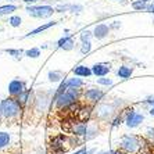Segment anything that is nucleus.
I'll list each match as a JSON object with an SVG mask.
<instances>
[{
  "label": "nucleus",
  "instance_id": "obj_3",
  "mask_svg": "<svg viewBox=\"0 0 154 154\" xmlns=\"http://www.w3.org/2000/svg\"><path fill=\"white\" fill-rule=\"evenodd\" d=\"M22 106L17 97H7L0 101V114L6 119H17L22 114Z\"/></svg>",
  "mask_w": 154,
  "mask_h": 154
},
{
  "label": "nucleus",
  "instance_id": "obj_26",
  "mask_svg": "<svg viewBox=\"0 0 154 154\" xmlns=\"http://www.w3.org/2000/svg\"><path fill=\"white\" fill-rule=\"evenodd\" d=\"M25 56L29 58H38L40 56V49L38 47H33V49H29V50L25 51Z\"/></svg>",
  "mask_w": 154,
  "mask_h": 154
},
{
  "label": "nucleus",
  "instance_id": "obj_8",
  "mask_svg": "<svg viewBox=\"0 0 154 154\" xmlns=\"http://www.w3.org/2000/svg\"><path fill=\"white\" fill-rule=\"evenodd\" d=\"M88 128H89V124L88 122H83V121H76V122H72L71 126H69V133L72 136L75 137H83L88 132Z\"/></svg>",
  "mask_w": 154,
  "mask_h": 154
},
{
  "label": "nucleus",
  "instance_id": "obj_16",
  "mask_svg": "<svg viewBox=\"0 0 154 154\" xmlns=\"http://www.w3.org/2000/svg\"><path fill=\"white\" fill-rule=\"evenodd\" d=\"M58 47L60 49H64V50H72L74 49V46H75V43H74V39H72L71 36H64V38H61L60 40H58Z\"/></svg>",
  "mask_w": 154,
  "mask_h": 154
},
{
  "label": "nucleus",
  "instance_id": "obj_24",
  "mask_svg": "<svg viewBox=\"0 0 154 154\" xmlns=\"http://www.w3.org/2000/svg\"><path fill=\"white\" fill-rule=\"evenodd\" d=\"M144 139L147 140V143H149V146H150V147L154 146V128H147L146 129Z\"/></svg>",
  "mask_w": 154,
  "mask_h": 154
},
{
  "label": "nucleus",
  "instance_id": "obj_17",
  "mask_svg": "<svg viewBox=\"0 0 154 154\" xmlns=\"http://www.w3.org/2000/svg\"><path fill=\"white\" fill-rule=\"evenodd\" d=\"M132 72H133V68H131L128 65H121L118 68V71H117V75L122 79H128V78H131Z\"/></svg>",
  "mask_w": 154,
  "mask_h": 154
},
{
  "label": "nucleus",
  "instance_id": "obj_4",
  "mask_svg": "<svg viewBox=\"0 0 154 154\" xmlns=\"http://www.w3.org/2000/svg\"><path fill=\"white\" fill-rule=\"evenodd\" d=\"M74 143H78L76 137H68L64 133H58L56 136H53L49 142V147H50L51 154H63L68 150L69 147L72 146Z\"/></svg>",
  "mask_w": 154,
  "mask_h": 154
},
{
  "label": "nucleus",
  "instance_id": "obj_12",
  "mask_svg": "<svg viewBox=\"0 0 154 154\" xmlns=\"http://www.w3.org/2000/svg\"><path fill=\"white\" fill-rule=\"evenodd\" d=\"M110 71H111V65L107 64V63H99V64H94L93 67H92V72H93V75L99 76V78L106 76Z\"/></svg>",
  "mask_w": 154,
  "mask_h": 154
},
{
  "label": "nucleus",
  "instance_id": "obj_19",
  "mask_svg": "<svg viewBox=\"0 0 154 154\" xmlns=\"http://www.w3.org/2000/svg\"><path fill=\"white\" fill-rule=\"evenodd\" d=\"M57 24V22H47V24H45V25H40V26H38L36 29H33V31H31V32L26 35V38L28 36H35V35H38V33H40V32H43V31H46V29H49V28H51V26H54Z\"/></svg>",
  "mask_w": 154,
  "mask_h": 154
},
{
  "label": "nucleus",
  "instance_id": "obj_20",
  "mask_svg": "<svg viewBox=\"0 0 154 154\" xmlns=\"http://www.w3.org/2000/svg\"><path fill=\"white\" fill-rule=\"evenodd\" d=\"M47 78H49L50 82L56 83V82H61L63 78H64V75H63V72H60V71H50L47 74Z\"/></svg>",
  "mask_w": 154,
  "mask_h": 154
},
{
  "label": "nucleus",
  "instance_id": "obj_2",
  "mask_svg": "<svg viewBox=\"0 0 154 154\" xmlns=\"http://www.w3.org/2000/svg\"><path fill=\"white\" fill-rule=\"evenodd\" d=\"M118 146L121 150L129 154H140L143 151L150 150L147 140L142 136H136V135H124L119 139Z\"/></svg>",
  "mask_w": 154,
  "mask_h": 154
},
{
  "label": "nucleus",
  "instance_id": "obj_36",
  "mask_svg": "<svg viewBox=\"0 0 154 154\" xmlns=\"http://www.w3.org/2000/svg\"><path fill=\"white\" fill-rule=\"evenodd\" d=\"M111 154H129V153H126V151L121 150V149H117V150H112Z\"/></svg>",
  "mask_w": 154,
  "mask_h": 154
},
{
  "label": "nucleus",
  "instance_id": "obj_9",
  "mask_svg": "<svg viewBox=\"0 0 154 154\" xmlns=\"http://www.w3.org/2000/svg\"><path fill=\"white\" fill-rule=\"evenodd\" d=\"M83 97L86 99L88 103L96 104L104 97V92L100 89H96V88H92V89H88L85 93H83Z\"/></svg>",
  "mask_w": 154,
  "mask_h": 154
},
{
  "label": "nucleus",
  "instance_id": "obj_33",
  "mask_svg": "<svg viewBox=\"0 0 154 154\" xmlns=\"http://www.w3.org/2000/svg\"><path fill=\"white\" fill-rule=\"evenodd\" d=\"M90 38H92V32H89V31H83L81 33V40L82 42H90Z\"/></svg>",
  "mask_w": 154,
  "mask_h": 154
},
{
  "label": "nucleus",
  "instance_id": "obj_34",
  "mask_svg": "<svg viewBox=\"0 0 154 154\" xmlns=\"http://www.w3.org/2000/svg\"><path fill=\"white\" fill-rule=\"evenodd\" d=\"M144 103L149 104V106H154V94H153V96H149V97H147L146 100H144Z\"/></svg>",
  "mask_w": 154,
  "mask_h": 154
},
{
  "label": "nucleus",
  "instance_id": "obj_42",
  "mask_svg": "<svg viewBox=\"0 0 154 154\" xmlns=\"http://www.w3.org/2000/svg\"><path fill=\"white\" fill-rule=\"evenodd\" d=\"M143 2H150V0H143Z\"/></svg>",
  "mask_w": 154,
  "mask_h": 154
},
{
  "label": "nucleus",
  "instance_id": "obj_21",
  "mask_svg": "<svg viewBox=\"0 0 154 154\" xmlns=\"http://www.w3.org/2000/svg\"><path fill=\"white\" fill-rule=\"evenodd\" d=\"M65 83L68 88H76V89H81L83 86V81L81 78H69L65 81Z\"/></svg>",
  "mask_w": 154,
  "mask_h": 154
},
{
  "label": "nucleus",
  "instance_id": "obj_29",
  "mask_svg": "<svg viewBox=\"0 0 154 154\" xmlns=\"http://www.w3.org/2000/svg\"><path fill=\"white\" fill-rule=\"evenodd\" d=\"M92 50V43L90 42H82V46H81V53L82 54H88Z\"/></svg>",
  "mask_w": 154,
  "mask_h": 154
},
{
  "label": "nucleus",
  "instance_id": "obj_11",
  "mask_svg": "<svg viewBox=\"0 0 154 154\" xmlns=\"http://www.w3.org/2000/svg\"><path fill=\"white\" fill-rule=\"evenodd\" d=\"M51 104H53V101L47 97V93H43L42 96L36 97L35 100V110L39 112H45L47 110V108L50 107Z\"/></svg>",
  "mask_w": 154,
  "mask_h": 154
},
{
  "label": "nucleus",
  "instance_id": "obj_1",
  "mask_svg": "<svg viewBox=\"0 0 154 154\" xmlns=\"http://www.w3.org/2000/svg\"><path fill=\"white\" fill-rule=\"evenodd\" d=\"M79 97H81V90L76 88H68L64 81L57 89L51 101H53L56 110L61 111V110H68L72 106H75L78 103Z\"/></svg>",
  "mask_w": 154,
  "mask_h": 154
},
{
  "label": "nucleus",
  "instance_id": "obj_22",
  "mask_svg": "<svg viewBox=\"0 0 154 154\" xmlns=\"http://www.w3.org/2000/svg\"><path fill=\"white\" fill-rule=\"evenodd\" d=\"M97 135H99V129L96 128L94 125H89V128H88V132H86V135L82 137L83 140H90V139H93V137H96Z\"/></svg>",
  "mask_w": 154,
  "mask_h": 154
},
{
  "label": "nucleus",
  "instance_id": "obj_6",
  "mask_svg": "<svg viewBox=\"0 0 154 154\" xmlns=\"http://www.w3.org/2000/svg\"><path fill=\"white\" fill-rule=\"evenodd\" d=\"M122 114L125 117V124L128 128H137L144 119L143 114L135 111L133 108H126L125 111H122Z\"/></svg>",
  "mask_w": 154,
  "mask_h": 154
},
{
  "label": "nucleus",
  "instance_id": "obj_15",
  "mask_svg": "<svg viewBox=\"0 0 154 154\" xmlns=\"http://www.w3.org/2000/svg\"><path fill=\"white\" fill-rule=\"evenodd\" d=\"M108 31H110V28L106 24H99L93 31V36L96 39H104L108 35Z\"/></svg>",
  "mask_w": 154,
  "mask_h": 154
},
{
  "label": "nucleus",
  "instance_id": "obj_14",
  "mask_svg": "<svg viewBox=\"0 0 154 154\" xmlns=\"http://www.w3.org/2000/svg\"><path fill=\"white\" fill-rule=\"evenodd\" d=\"M72 72L75 74V76H79V78H89L90 75H93L92 68L86 67V65H78L72 69Z\"/></svg>",
  "mask_w": 154,
  "mask_h": 154
},
{
  "label": "nucleus",
  "instance_id": "obj_40",
  "mask_svg": "<svg viewBox=\"0 0 154 154\" xmlns=\"http://www.w3.org/2000/svg\"><path fill=\"white\" fill-rule=\"evenodd\" d=\"M140 154H154V153L150 151V150H147V151H143V153H140Z\"/></svg>",
  "mask_w": 154,
  "mask_h": 154
},
{
  "label": "nucleus",
  "instance_id": "obj_28",
  "mask_svg": "<svg viewBox=\"0 0 154 154\" xmlns=\"http://www.w3.org/2000/svg\"><path fill=\"white\" fill-rule=\"evenodd\" d=\"M122 122H125V117H124V114L121 112V114L117 115V117H115V118L111 121V125L115 128V126H119V125H121Z\"/></svg>",
  "mask_w": 154,
  "mask_h": 154
},
{
  "label": "nucleus",
  "instance_id": "obj_37",
  "mask_svg": "<svg viewBox=\"0 0 154 154\" xmlns=\"http://www.w3.org/2000/svg\"><path fill=\"white\" fill-rule=\"evenodd\" d=\"M149 112H150L151 115H154V106H151V107H150V110H149Z\"/></svg>",
  "mask_w": 154,
  "mask_h": 154
},
{
  "label": "nucleus",
  "instance_id": "obj_35",
  "mask_svg": "<svg viewBox=\"0 0 154 154\" xmlns=\"http://www.w3.org/2000/svg\"><path fill=\"white\" fill-rule=\"evenodd\" d=\"M72 154H89V150L88 149H79V150L74 151Z\"/></svg>",
  "mask_w": 154,
  "mask_h": 154
},
{
  "label": "nucleus",
  "instance_id": "obj_38",
  "mask_svg": "<svg viewBox=\"0 0 154 154\" xmlns=\"http://www.w3.org/2000/svg\"><path fill=\"white\" fill-rule=\"evenodd\" d=\"M97 154H111V151H99Z\"/></svg>",
  "mask_w": 154,
  "mask_h": 154
},
{
  "label": "nucleus",
  "instance_id": "obj_31",
  "mask_svg": "<svg viewBox=\"0 0 154 154\" xmlns=\"http://www.w3.org/2000/svg\"><path fill=\"white\" fill-rule=\"evenodd\" d=\"M97 83H99V85H103V86H111L112 85V79L101 76V78L97 79Z\"/></svg>",
  "mask_w": 154,
  "mask_h": 154
},
{
  "label": "nucleus",
  "instance_id": "obj_7",
  "mask_svg": "<svg viewBox=\"0 0 154 154\" xmlns=\"http://www.w3.org/2000/svg\"><path fill=\"white\" fill-rule=\"evenodd\" d=\"M26 13L36 18H47L54 13L50 6H38V7H26Z\"/></svg>",
  "mask_w": 154,
  "mask_h": 154
},
{
  "label": "nucleus",
  "instance_id": "obj_25",
  "mask_svg": "<svg viewBox=\"0 0 154 154\" xmlns=\"http://www.w3.org/2000/svg\"><path fill=\"white\" fill-rule=\"evenodd\" d=\"M17 10V7L15 6H13V4H7V6H2L0 7V15H6V14H11L13 11Z\"/></svg>",
  "mask_w": 154,
  "mask_h": 154
},
{
  "label": "nucleus",
  "instance_id": "obj_32",
  "mask_svg": "<svg viewBox=\"0 0 154 154\" xmlns=\"http://www.w3.org/2000/svg\"><path fill=\"white\" fill-rule=\"evenodd\" d=\"M4 51H6V53H8L10 56H13V57H15V58L21 57V54H22L21 50H14V49H6Z\"/></svg>",
  "mask_w": 154,
  "mask_h": 154
},
{
  "label": "nucleus",
  "instance_id": "obj_5",
  "mask_svg": "<svg viewBox=\"0 0 154 154\" xmlns=\"http://www.w3.org/2000/svg\"><path fill=\"white\" fill-rule=\"evenodd\" d=\"M115 111H117V107L114 106V103H101L94 108V115L100 121H107L115 114Z\"/></svg>",
  "mask_w": 154,
  "mask_h": 154
},
{
  "label": "nucleus",
  "instance_id": "obj_27",
  "mask_svg": "<svg viewBox=\"0 0 154 154\" xmlns=\"http://www.w3.org/2000/svg\"><path fill=\"white\" fill-rule=\"evenodd\" d=\"M8 22H10L11 26H14V28H17V26L21 25V17H18V15H13V17H10V20H8Z\"/></svg>",
  "mask_w": 154,
  "mask_h": 154
},
{
  "label": "nucleus",
  "instance_id": "obj_13",
  "mask_svg": "<svg viewBox=\"0 0 154 154\" xmlns=\"http://www.w3.org/2000/svg\"><path fill=\"white\" fill-rule=\"evenodd\" d=\"M75 114H76L78 121L88 122V119H89L90 115H92V107H89V106H81V107L76 108Z\"/></svg>",
  "mask_w": 154,
  "mask_h": 154
},
{
  "label": "nucleus",
  "instance_id": "obj_23",
  "mask_svg": "<svg viewBox=\"0 0 154 154\" xmlns=\"http://www.w3.org/2000/svg\"><path fill=\"white\" fill-rule=\"evenodd\" d=\"M29 96H31V90H25V92H22V93L17 97V100L21 103L22 107H25L26 104L29 103Z\"/></svg>",
  "mask_w": 154,
  "mask_h": 154
},
{
  "label": "nucleus",
  "instance_id": "obj_10",
  "mask_svg": "<svg viewBox=\"0 0 154 154\" xmlns=\"http://www.w3.org/2000/svg\"><path fill=\"white\" fill-rule=\"evenodd\" d=\"M22 92H25V83L20 79H13L8 83V94L11 97H18Z\"/></svg>",
  "mask_w": 154,
  "mask_h": 154
},
{
  "label": "nucleus",
  "instance_id": "obj_18",
  "mask_svg": "<svg viewBox=\"0 0 154 154\" xmlns=\"http://www.w3.org/2000/svg\"><path fill=\"white\" fill-rule=\"evenodd\" d=\"M11 143V136L8 132H0V150H3L6 147H8Z\"/></svg>",
  "mask_w": 154,
  "mask_h": 154
},
{
  "label": "nucleus",
  "instance_id": "obj_39",
  "mask_svg": "<svg viewBox=\"0 0 154 154\" xmlns=\"http://www.w3.org/2000/svg\"><path fill=\"white\" fill-rule=\"evenodd\" d=\"M25 3H35V2H38V0H24Z\"/></svg>",
  "mask_w": 154,
  "mask_h": 154
},
{
  "label": "nucleus",
  "instance_id": "obj_30",
  "mask_svg": "<svg viewBox=\"0 0 154 154\" xmlns=\"http://www.w3.org/2000/svg\"><path fill=\"white\" fill-rule=\"evenodd\" d=\"M132 7L135 8V10H142V8H146V2H143V0H137V2H133L132 3Z\"/></svg>",
  "mask_w": 154,
  "mask_h": 154
},
{
  "label": "nucleus",
  "instance_id": "obj_41",
  "mask_svg": "<svg viewBox=\"0 0 154 154\" xmlns=\"http://www.w3.org/2000/svg\"><path fill=\"white\" fill-rule=\"evenodd\" d=\"M150 10H151V11H153V13H154V6H153V7H151V8H150Z\"/></svg>",
  "mask_w": 154,
  "mask_h": 154
}]
</instances>
